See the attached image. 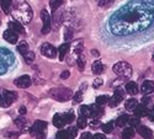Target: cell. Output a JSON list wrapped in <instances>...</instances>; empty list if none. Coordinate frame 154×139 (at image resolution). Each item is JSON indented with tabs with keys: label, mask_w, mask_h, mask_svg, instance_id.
<instances>
[{
	"label": "cell",
	"mask_w": 154,
	"mask_h": 139,
	"mask_svg": "<svg viewBox=\"0 0 154 139\" xmlns=\"http://www.w3.org/2000/svg\"><path fill=\"white\" fill-rule=\"evenodd\" d=\"M154 23V0H131L109 19L107 27L115 36H132Z\"/></svg>",
	"instance_id": "1"
},
{
	"label": "cell",
	"mask_w": 154,
	"mask_h": 139,
	"mask_svg": "<svg viewBox=\"0 0 154 139\" xmlns=\"http://www.w3.org/2000/svg\"><path fill=\"white\" fill-rule=\"evenodd\" d=\"M11 14L14 16V19H16L17 22L20 23H30L33 16L32 9L27 4L26 0H15L14 9H12Z\"/></svg>",
	"instance_id": "2"
},
{
	"label": "cell",
	"mask_w": 154,
	"mask_h": 139,
	"mask_svg": "<svg viewBox=\"0 0 154 139\" xmlns=\"http://www.w3.org/2000/svg\"><path fill=\"white\" fill-rule=\"evenodd\" d=\"M48 95L58 102H66L73 96V91L70 89H67V87H56V89L49 90Z\"/></svg>",
	"instance_id": "3"
},
{
	"label": "cell",
	"mask_w": 154,
	"mask_h": 139,
	"mask_svg": "<svg viewBox=\"0 0 154 139\" xmlns=\"http://www.w3.org/2000/svg\"><path fill=\"white\" fill-rule=\"evenodd\" d=\"M12 62H14L12 53L5 48H0V74H4Z\"/></svg>",
	"instance_id": "4"
},
{
	"label": "cell",
	"mask_w": 154,
	"mask_h": 139,
	"mask_svg": "<svg viewBox=\"0 0 154 139\" xmlns=\"http://www.w3.org/2000/svg\"><path fill=\"white\" fill-rule=\"evenodd\" d=\"M113 73L119 75V77H123V78H130L132 75V67L131 64H128L126 62H119L112 67Z\"/></svg>",
	"instance_id": "5"
},
{
	"label": "cell",
	"mask_w": 154,
	"mask_h": 139,
	"mask_svg": "<svg viewBox=\"0 0 154 139\" xmlns=\"http://www.w3.org/2000/svg\"><path fill=\"white\" fill-rule=\"evenodd\" d=\"M72 52H70V56L68 57V64H74L73 60H78V58L82 56L83 53V41L82 40H78L75 41L73 47H70Z\"/></svg>",
	"instance_id": "6"
},
{
	"label": "cell",
	"mask_w": 154,
	"mask_h": 139,
	"mask_svg": "<svg viewBox=\"0 0 154 139\" xmlns=\"http://www.w3.org/2000/svg\"><path fill=\"white\" fill-rule=\"evenodd\" d=\"M123 97H125V92H123L122 89H120V87H119V89L115 90L112 97L109 98V102H107V104H109L110 107H116V106H119V105L122 102Z\"/></svg>",
	"instance_id": "7"
},
{
	"label": "cell",
	"mask_w": 154,
	"mask_h": 139,
	"mask_svg": "<svg viewBox=\"0 0 154 139\" xmlns=\"http://www.w3.org/2000/svg\"><path fill=\"white\" fill-rule=\"evenodd\" d=\"M41 17H42V21H43V27H42V33L43 35H47L49 31H51V26H52V19L49 16V12L43 9L42 12H41Z\"/></svg>",
	"instance_id": "8"
},
{
	"label": "cell",
	"mask_w": 154,
	"mask_h": 139,
	"mask_svg": "<svg viewBox=\"0 0 154 139\" xmlns=\"http://www.w3.org/2000/svg\"><path fill=\"white\" fill-rule=\"evenodd\" d=\"M41 53L47 58H56L57 49L49 43H43L41 47Z\"/></svg>",
	"instance_id": "9"
},
{
	"label": "cell",
	"mask_w": 154,
	"mask_h": 139,
	"mask_svg": "<svg viewBox=\"0 0 154 139\" xmlns=\"http://www.w3.org/2000/svg\"><path fill=\"white\" fill-rule=\"evenodd\" d=\"M32 84V79L29 77V75H22V77L17 78L15 80V85L20 89H27V87Z\"/></svg>",
	"instance_id": "10"
},
{
	"label": "cell",
	"mask_w": 154,
	"mask_h": 139,
	"mask_svg": "<svg viewBox=\"0 0 154 139\" xmlns=\"http://www.w3.org/2000/svg\"><path fill=\"white\" fill-rule=\"evenodd\" d=\"M137 129H138V134L143 139H153V132L147 127V125L139 124L137 127Z\"/></svg>",
	"instance_id": "11"
},
{
	"label": "cell",
	"mask_w": 154,
	"mask_h": 139,
	"mask_svg": "<svg viewBox=\"0 0 154 139\" xmlns=\"http://www.w3.org/2000/svg\"><path fill=\"white\" fill-rule=\"evenodd\" d=\"M133 112H134V116H136V117L140 118V117L148 116V112H149V111H148V107H147L146 105L140 104V105H137V106L134 107Z\"/></svg>",
	"instance_id": "12"
},
{
	"label": "cell",
	"mask_w": 154,
	"mask_h": 139,
	"mask_svg": "<svg viewBox=\"0 0 154 139\" xmlns=\"http://www.w3.org/2000/svg\"><path fill=\"white\" fill-rule=\"evenodd\" d=\"M3 36H4V40H5L6 42L11 43V44H15V43L17 42V33L14 32L12 30H6Z\"/></svg>",
	"instance_id": "13"
},
{
	"label": "cell",
	"mask_w": 154,
	"mask_h": 139,
	"mask_svg": "<svg viewBox=\"0 0 154 139\" xmlns=\"http://www.w3.org/2000/svg\"><path fill=\"white\" fill-rule=\"evenodd\" d=\"M153 91H154V83L152 80H146L140 86V92L144 95H149Z\"/></svg>",
	"instance_id": "14"
},
{
	"label": "cell",
	"mask_w": 154,
	"mask_h": 139,
	"mask_svg": "<svg viewBox=\"0 0 154 139\" xmlns=\"http://www.w3.org/2000/svg\"><path fill=\"white\" fill-rule=\"evenodd\" d=\"M126 91L130 94V95H132V96H134V95H137L138 94V85L134 83V81H128L127 84H126Z\"/></svg>",
	"instance_id": "15"
},
{
	"label": "cell",
	"mask_w": 154,
	"mask_h": 139,
	"mask_svg": "<svg viewBox=\"0 0 154 139\" xmlns=\"http://www.w3.org/2000/svg\"><path fill=\"white\" fill-rule=\"evenodd\" d=\"M69 49H70V46L69 43H63L59 49H58V53H59V60H64L66 56L69 53Z\"/></svg>",
	"instance_id": "16"
},
{
	"label": "cell",
	"mask_w": 154,
	"mask_h": 139,
	"mask_svg": "<svg viewBox=\"0 0 154 139\" xmlns=\"http://www.w3.org/2000/svg\"><path fill=\"white\" fill-rule=\"evenodd\" d=\"M9 27H10V30H12L16 33H25V30L22 27V25L20 22H17V21H10L9 22Z\"/></svg>",
	"instance_id": "17"
},
{
	"label": "cell",
	"mask_w": 154,
	"mask_h": 139,
	"mask_svg": "<svg viewBox=\"0 0 154 139\" xmlns=\"http://www.w3.org/2000/svg\"><path fill=\"white\" fill-rule=\"evenodd\" d=\"M0 5H2V9L4 11V14L9 15L10 11H11V5H12L11 0H2V2H0Z\"/></svg>",
	"instance_id": "18"
},
{
	"label": "cell",
	"mask_w": 154,
	"mask_h": 139,
	"mask_svg": "<svg viewBox=\"0 0 154 139\" xmlns=\"http://www.w3.org/2000/svg\"><path fill=\"white\" fill-rule=\"evenodd\" d=\"M102 71H104V64H102L100 60H95L93 63V73L96 74V75H99Z\"/></svg>",
	"instance_id": "19"
},
{
	"label": "cell",
	"mask_w": 154,
	"mask_h": 139,
	"mask_svg": "<svg viewBox=\"0 0 154 139\" xmlns=\"http://www.w3.org/2000/svg\"><path fill=\"white\" fill-rule=\"evenodd\" d=\"M133 137H134V129L132 127H126L121 135L122 139H132Z\"/></svg>",
	"instance_id": "20"
},
{
	"label": "cell",
	"mask_w": 154,
	"mask_h": 139,
	"mask_svg": "<svg viewBox=\"0 0 154 139\" xmlns=\"http://www.w3.org/2000/svg\"><path fill=\"white\" fill-rule=\"evenodd\" d=\"M53 124L56 125L57 128H62L64 124H66V122H64L62 115H59V113H57V115L53 116Z\"/></svg>",
	"instance_id": "21"
},
{
	"label": "cell",
	"mask_w": 154,
	"mask_h": 139,
	"mask_svg": "<svg viewBox=\"0 0 154 139\" xmlns=\"http://www.w3.org/2000/svg\"><path fill=\"white\" fill-rule=\"evenodd\" d=\"M3 95H4V97L9 101L10 104L15 102V100L17 98V95H16V92H14V91H8V90H5V91L3 92Z\"/></svg>",
	"instance_id": "22"
},
{
	"label": "cell",
	"mask_w": 154,
	"mask_h": 139,
	"mask_svg": "<svg viewBox=\"0 0 154 139\" xmlns=\"http://www.w3.org/2000/svg\"><path fill=\"white\" fill-rule=\"evenodd\" d=\"M32 128H35L36 131H40V132H45V129L47 128V122L45 121H36L32 125Z\"/></svg>",
	"instance_id": "23"
},
{
	"label": "cell",
	"mask_w": 154,
	"mask_h": 139,
	"mask_svg": "<svg viewBox=\"0 0 154 139\" xmlns=\"http://www.w3.org/2000/svg\"><path fill=\"white\" fill-rule=\"evenodd\" d=\"M29 50V44H27V42L26 41H20V43L17 44V52L20 53V54H25Z\"/></svg>",
	"instance_id": "24"
},
{
	"label": "cell",
	"mask_w": 154,
	"mask_h": 139,
	"mask_svg": "<svg viewBox=\"0 0 154 139\" xmlns=\"http://www.w3.org/2000/svg\"><path fill=\"white\" fill-rule=\"evenodd\" d=\"M128 116H126V115H122V116H120L117 119H116V122H115V124L117 125V127H125V125L128 123Z\"/></svg>",
	"instance_id": "25"
},
{
	"label": "cell",
	"mask_w": 154,
	"mask_h": 139,
	"mask_svg": "<svg viewBox=\"0 0 154 139\" xmlns=\"http://www.w3.org/2000/svg\"><path fill=\"white\" fill-rule=\"evenodd\" d=\"M80 115L84 116L85 118H89V117H91V107L90 106H82L80 107Z\"/></svg>",
	"instance_id": "26"
},
{
	"label": "cell",
	"mask_w": 154,
	"mask_h": 139,
	"mask_svg": "<svg viewBox=\"0 0 154 139\" xmlns=\"http://www.w3.org/2000/svg\"><path fill=\"white\" fill-rule=\"evenodd\" d=\"M23 59L27 64H32L33 60H35V53L32 52V50H27V52L23 54Z\"/></svg>",
	"instance_id": "27"
},
{
	"label": "cell",
	"mask_w": 154,
	"mask_h": 139,
	"mask_svg": "<svg viewBox=\"0 0 154 139\" xmlns=\"http://www.w3.org/2000/svg\"><path fill=\"white\" fill-rule=\"evenodd\" d=\"M76 125H78V128L79 129H84L86 125H88V121H86V118L84 117V116H79L78 117V119H76Z\"/></svg>",
	"instance_id": "28"
},
{
	"label": "cell",
	"mask_w": 154,
	"mask_h": 139,
	"mask_svg": "<svg viewBox=\"0 0 154 139\" xmlns=\"http://www.w3.org/2000/svg\"><path fill=\"white\" fill-rule=\"evenodd\" d=\"M109 96L107 95H101V96H97L96 97V105L97 106H104L109 102Z\"/></svg>",
	"instance_id": "29"
},
{
	"label": "cell",
	"mask_w": 154,
	"mask_h": 139,
	"mask_svg": "<svg viewBox=\"0 0 154 139\" xmlns=\"http://www.w3.org/2000/svg\"><path fill=\"white\" fill-rule=\"evenodd\" d=\"M137 105H138V102L136 98H128L125 104V107H126V110H134V107Z\"/></svg>",
	"instance_id": "30"
},
{
	"label": "cell",
	"mask_w": 154,
	"mask_h": 139,
	"mask_svg": "<svg viewBox=\"0 0 154 139\" xmlns=\"http://www.w3.org/2000/svg\"><path fill=\"white\" fill-rule=\"evenodd\" d=\"M30 134L31 135H33L35 138H37V139H45V137H46V134H45V132H40V131H36L35 128H30Z\"/></svg>",
	"instance_id": "31"
},
{
	"label": "cell",
	"mask_w": 154,
	"mask_h": 139,
	"mask_svg": "<svg viewBox=\"0 0 154 139\" xmlns=\"http://www.w3.org/2000/svg\"><path fill=\"white\" fill-rule=\"evenodd\" d=\"M128 124H130V127H132V128L138 127V125L140 124V119L138 117H136V116L130 117V118H128Z\"/></svg>",
	"instance_id": "32"
},
{
	"label": "cell",
	"mask_w": 154,
	"mask_h": 139,
	"mask_svg": "<svg viewBox=\"0 0 154 139\" xmlns=\"http://www.w3.org/2000/svg\"><path fill=\"white\" fill-rule=\"evenodd\" d=\"M26 123H27V119L23 118V117H17L15 119V125L17 128H23L25 125H26Z\"/></svg>",
	"instance_id": "33"
},
{
	"label": "cell",
	"mask_w": 154,
	"mask_h": 139,
	"mask_svg": "<svg viewBox=\"0 0 154 139\" xmlns=\"http://www.w3.org/2000/svg\"><path fill=\"white\" fill-rule=\"evenodd\" d=\"M62 117H63V119H64V122H66V123H72V122L74 121V113H73V112L63 113Z\"/></svg>",
	"instance_id": "34"
},
{
	"label": "cell",
	"mask_w": 154,
	"mask_h": 139,
	"mask_svg": "<svg viewBox=\"0 0 154 139\" xmlns=\"http://www.w3.org/2000/svg\"><path fill=\"white\" fill-rule=\"evenodd\" d=\"M67 133H68V138L69 139H74L76 137V134H78V129H76V127H69L68 129H66Z\"/></svg>",
	"instance_id": "35"
},
{
	"label": "cell",
	"mask_w": 154,
	"mask_h": 139,
	"mask_svg": "<svg viewBox=\"0 0 154 139\" xmlns=\"http://www.w3.org/2000/svg\"><path fill=\"white\" fill-rule=\"evenodd\" d=\"M63 0H52V2H49V5H51V9L52 11H57V9L62 5Z\"/></svg>",
	"instance_id": "36"
},
{
	"label": "cell",
	"mask_w": 154,
	"mask_h": 139,
	"mask_svg": "<svg viewBox=\"0 0 154 139\" xmlns=\"http://www.w3.org/2000/svg\"><path fill=\"white\" fill-rule=\"evenodd\" d=\"M112 129H113V122H109V123L102 125V131H104V133H111Z\"/></svg>",
	"instance_id": "37"
},
{
	"label": "cell",
	"mask_w": 154,
	"mask_h": 139,
	"mask_svg": "<svg viewBox=\"0 0 154 139\" xmlns=\"http://www.w3.org/2000/svg\"><path fill=\"white\" fill-rule=\"evenodd\" d=\"M56 139H69L68 138V133H67V131H59L57 134H56Z\"/></svg>",
	"instance_id": "38"
},
{
	"label": "cell",
	"mask_w": 154,
	"mask_h": 139,
	"mask_svg": "<svg viewBox=\"0 0 154 139\" xmlns=\"http://www.w3.org/2000/svg\"><path fill=\"white\" fill-rule=\"evenodd\" d=\"M76 63H78L79 70H80V71H83V70H84V67H85V59H84V57H83V56H80V57L78 58V60H76Z\"/></svg>",
	"instance_id": "39"
},
{
	"label": "cell",
	"mask_w": 154,
	"mask_h": 139,
	"mask_svg": "<svg viewBox=\"0 0 154 139\" xmlns=\"http://www.w3.org/2000/svg\"><path fill=\"white\" fill-rule=\"evenodd\" d=\"M10 105L11 104L4 97V95H0V106H2V107H9Z\"/></svg>",
	"instance_id": "40"
},
{
	"label": "cell",
	"mask_w": 154,
	"mask_h": 139,
	"mask_svg": "<svg viewBox=\"0 0 154 139\" xmlns=\"http://www.w3.org/2000/svg\"><path fill=\"white\" fill-rule=\"evenodd\" d=\"M83 101V91H79L74 95V102L78 104V102H82Z\"/></svg>",
	"instance_id": "41"
},
{
	"label": "cell",
	"mask_w": 154,
	"mask_h": 139,
	"mask_svg": "<svg viewBox=\"0 0 154 139\" xmlns=\"http://www.w3.org/2000/svg\"><path fill=\"white\" fill-rule=\"evenodd\" d=\"M102 84H104L102 79H101V78H96V79L94 80V83H93V87H94V89H97V87L102 86Z\"/></svg>",
	"instance_id": "42"
},
{
	"label": "cell",
	"mask_w": 154,
	"mask_h": 139,
	"mask_svg": "<svg viewBox=\"0 0 154 139\" xmlns=\"http://www.w3.org/2000/svg\"><path fill=\"white\" fill-rule=\"evenodd\" d=\"M96 2H97V4L100 6H107L113 2V0H96Z\"/></svg>",
	"instance_id": "43"
},
{
	"label": "cell",
	"mask_w": 154,
	"mask_h": 139,
	"mask_svg": "<svg viewBox=\"0 0 154 139\" xmlns=\"http://www.w3.org/2000/svg\"><path fill=\"white\" fill-rule=\"evenodd\" d=\"M73 37V32L70 30H67L66 31V36H64V38H66V41H70Z\"/></svg>",
	"instance_id": "44"
},
{
	"label": "cell",
	"mask_w": 154,
	"mask_h": 139,
	"mask_svg": "<svg viewBox=\"0 0 154 139\" xmlns=\"http://www.w3.org/2000/svg\"><path fill=\"white\" fill-rule=\"evenodd\" d=\"M70 77V71L69 70H64L62 74H60V78L62 79H68Z\"/></svg>",
	"instance_id": "45"
},
{
	"label": "cell",
	"mask_w": 154,
	"mask_h": 139,
	"mask_svg": "<svg viewBox=\"0 0 154 139\" xmlns=\"http://www.w3.org/2000/svg\"><path fill=\"white\" fill-rule=\"evenodd\" d=\"M80 139H93V135H91L90 133H89V132H85V133H83V134H82Z\"/></svg>",
	"instance_id": "46"
},
{
	"label": "cell",
	"mask_w": 154,
	"mask_h": 139,
	"mask_svg": "<svg viewBox=\"0 0 154 139\" xmlns=\"http://www.w3.org/2000/svg\"><path fill=\"white\" fill-rule=\"evenodd\" d=\"M142 104H143V105H146V106H147V105H149V104H150V97L146 95V96L142 98Z\"/></svg>",
	"instance_id": "47"
},
{
	"label": "cell",
	"mask_w": 154,
	"mask_h": 139,
	"mask_svg": "<svg viewBox=\"0 0 154 139\" xmlns=\"http://www.w3.org/2000/svg\"><path fill=\"white\" fill-rule=\"evenodd\" d=\"M89 124H90L91 127H96V125L100 124V119H99V118H95V119H93L91 122H89Z\"/></svg>",
	"instance_id": "48"
},
{
	"label": "cell",
	"mask_w": 154,
	"mask_h": 139,
	"mask_svg": "<svg viewBox=\"0 0 154 139\" xmlns=\"http://www.w3.org/2000/svg\"><path fill=\"white\" fill-rule=\"evenodd\" d=\"M148 117H149V119H150V121H153V122H154V106H153V108L148 112Z\"/></svg>",
	"instance_id": "49"
},
{
	"label": "cell",
	"mask_w": 154,
	"mask_h": 139,
	"mask_svg": "<svg viewBox=\"0 0 154 139\" xmlns=\"http://www.w3.org/2000/svg\"><path fill=\"white\" fill-rule=\"evenodd\" d=\"M93 139H106L104 134H101V133H96L95 135H93Z\"/></svg>",
	"instance_id": "50"
},
{
	"label": "cell",
	"mask_w": 154,
	"mask_h": 139,
	"mask_svg": "<svg viewBox=\"0 0 154 139\" xmlns=\"http://www.w3.org/2000/svg\"><path fill=\"white\" fill-rule=\"evenodd\" d=\"M26 112H27V110H26V107H25V106H21L19 108V113H20V115H26Z\"/></svg>",
	"instance_id": "51"
},
{
	"label": "cell",
	"mask_w": 154,
	"mask_h": 139,
	"mask_svg": "<svg viewBox=\"0 0 154 139\" xmlns=\"http://www.w3.org/2000/svg\"><path fill=\"white\" fill-rule=\"evenodd\" d=\"M6 137H14V138H16V137H19V133H6Z\"/></svg>",
	"instance_id": "52"
},
{
	"label": "cell",
	"mask_w": 154,
	"mask_h": 139,
	"mask_svg": "<svg viewBox=\"0 0 154 139\" xmlns=\"http://www.w3.org/2000/svg\"><path fill=\"white\" fill-rule=\"evenodd\" d=\"M91 54H93V56H95V57H99V56H100V53L97 52L96 49H93V50H91Z\"/></svg>",
	"instance_id": "53"
},
{
	"label": "cell",
	"mask_w": 154,
	"mask_h": 139,
	"mask_svg": "<svg viewBox=\"0 0 154 139\" xmlns=\"http://www.w3.org/2000/svg\"><path fill=\"white\" fill-rule=\"evenodd\" d=\"M0 25H2V16H0Z\"/></svg>",
	"instance_id": "54"
},
{
	"label": "cell",
	"mask_w": 154,
	"mask_h": 139,
	"mask_svg": "<svg viewBox=\"0 0 154 139\" xmlns=\"http://www.w3.org/2000/svg\"><path fill=\"white\" fill-rule=\"evenodd\" d=\"M153 60H154V53H153Z\"/></svg>",
	"instance_id": "55"
},
{
	"label": "cell",
	"mask_w": 154,
	"mask_h": 139,
	"mask_svg": "<svg viewBox=\"0 0 154 139\" xmlns=\"http://www.w3.org/2000/svg\"><path fill=\"white\" fill-rule=\"evenodd\" d=\"M0 2H2V0H0Z\"/></svg>",
	"instance_id": "56"
}]
</instances>
